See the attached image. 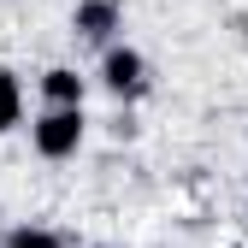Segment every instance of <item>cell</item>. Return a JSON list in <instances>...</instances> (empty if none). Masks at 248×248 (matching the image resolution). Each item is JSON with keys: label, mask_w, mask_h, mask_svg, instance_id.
<instances>
[{"label": "cell", "mask_w": 248, "mask_h": 248, "mask_svg": "<svg viewBox=\"0 0 248 248\" xmlns=\"http://www.w3.org/2000/svg\"><path fill=\"white\" fill-rule=\"evenodd\" d=\"M101 83H107V95H118V101H142L148 95V59L136 53V47H107V59H101Z\"/></svg>", "instance_id": "7a4b0ae2"}, {"label": "cell", "mask_w": 248, "mask_h": 248, "mask_svg": "<svg viewBox=\"0 0 248 248\" xmlns=\"http://www.w3.org/2000/svg\"><path fill=\"white\" fill-rule=\"evenodd\" d=\"M42 101H47V107H83V77H77L71 65H53V71L42 77Z\"/></svg>", "instance_id": "277c9868"}, {"label": "cell", "mask_w": 248, "mask_h": 248, "mask_svg": "<svg viewBox=\"0 0 248 248\" xmlns=\"http://www.w3.org/2000/svg\"><path fill=\"white\" fill-rule=\"evenodd\" d=\"M30 142L42 160H71L83 148V107H42V118L30 124Z\"/></svg>", "instance_id": "6da1fadb"}, {"label": "cell", "mask_w": 248, "mask_h": 248, "mask_svg": "<svg viewBox=\"0 0 248 248\" xmlns=\"http://www.w3.org/2000/svg\"><path fill=\"white\" fill-rule=\"evenodd\" d=\"M18 118H24V89H18V77L6 65H0V136H6Z\"/></svg>", "instance_id": "5b68a950"}, {"label": "cell", "mask_w": 248, "mask_h": 248, "mask_svg": "<svg viewBox=\"0 0 248 248\" xmlns=\"http://www.w3.org/2000/svg\"><path fill=\"white\" fill-rule=\"evenodd\" d=\"M0 248H59V236H53V231H42V225H18V231L0 236Z\"/></svg>", "instance_id": "8992f818"}, {"label": "cell", "mask_w": 248, "mask_h": 248, "mask_svg": "<svg viewBox=\"0 0 248 248\" xmlns=\"http://www.w3.org/2000/svg\"><path fill=\"white\" fill-rule=\"evenodd\" d=\"M71 30L83 42H95V47H112V36L124 30V6H118V0H77Z\"/></svg>", "instance_id": "3957f363"}]
</instances>
